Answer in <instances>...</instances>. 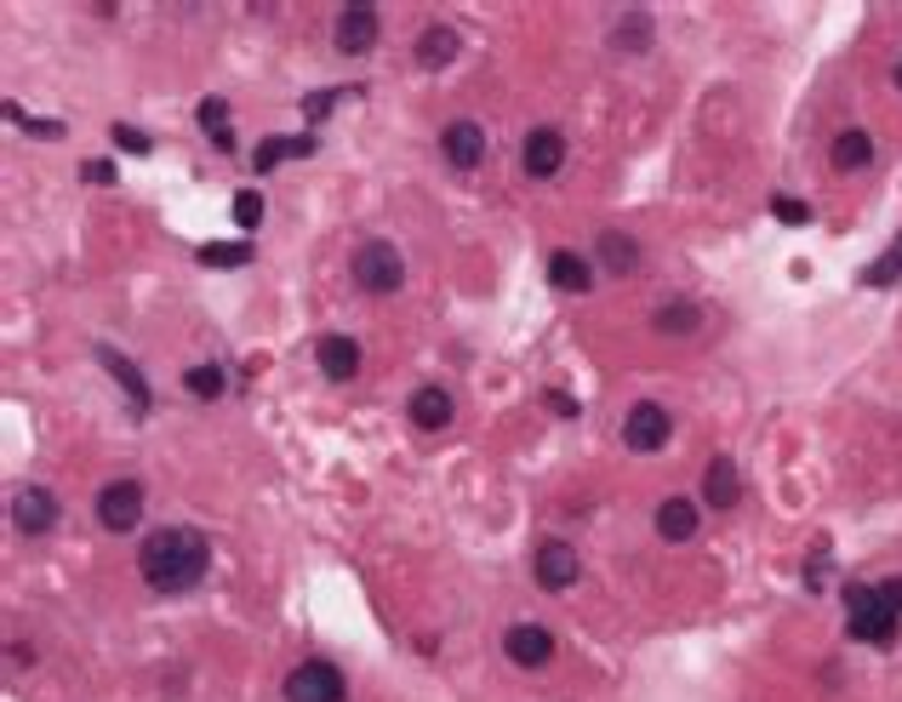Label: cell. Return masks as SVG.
<instances>
[{
  "label": "cell",
  "instance_id": "obj_2",
  "mask_svg": "<svg viewBox=\"0 0 902 702\" xmlns=\"http://www.w3.org/2000/svg\"><path fill=\"white\" fill-rule=\"evenodd\" d=\"M896 622H902V577H885V582H874V589L851 582V594H845V629L862 645H885L896 634Z\"/></svg>",
  "mask_w": 902,
  "mask_h": 702
},
{
  "label": "cell",
  "instance_id": "obj_29",
  "mask_svg": "<svg viewBox=\"0 0 902 702\" xmlns=\"http://www.w3.org/2000/svg\"><path fill=\"white\" fill-rule=\"evenodd\" d=\"M7 114H12V121H18L23 132H34V138H63L58 121H34V114H23V109H7Z\"/></svg>",
  "mask_w": 902,
  "mask_h": 702
},
{
  "label": "cell",
  "instance_id": "obj_32",
  "mask_svg": "<svg viewBox=\"0 0 902 702\" xmlns=\"http://www.w3.org/2000/svg\"><path fill=\"white\" fill-rule=\"evenodd\" d=\"M771 212H777L782 223H811V206H800V201H777Z\"/></svg>",
  "mask_w": 902,
  "mask_h": 702
},
{
  "label": "cell",
  "instance_id": "obj_33",
  "mask_svg": "<svg viewBox=\"0 0 902 702\" xmlns=\"http://www.w3.org/2000/svg\"><path fill=\"white\" fill-rule=\"evenodd\" d=\"M337 98H355V92H315V98H308V114L321 121V114H332V103H337Z\"/></svg>",
  "mask_w": 902,
  "mask_h": 702
},
{
  "label": "cell",
  "instance_id": "obj_21",
  "mask_svg": "<svg viewBox=\"0 0 902 702\" xmlns=\"http://www.w3.org/2000/svg\"><path fill=\"white\" fill-rule=\"evenodd\" d=\"M600 263L611 268V275H635V268H640V246L629 241V234H600Z\"/></svg>",
  "mask_w": 902,
  "mask_h": 702
},
{
  "label": "cell",
  "instance_id": "obj_37",
  "mask_svg": "<svg viewBox=\"0 0 902 702\" xmlns=\"http://www.w3.org/2000/svg\"><path fill=\"white\" fill-rule=\"evenodd\" d=\"M896 87H902V58H896Z\"/></svg>",
  "mask_w": 902,
  "mask_h": 702
},
{
  "label": "cell",
  "instance_id": "obj_18",
  "mask_svg": "<svg viewBox=\"0 0 902 702\" xmlns=\"http://www.w3.org/2000/svg\"><path fill=\"white\" fill-rule=\"evenodd\" d=\"M98 360H103V366L114 372V383H121V388H126V400H132V411H138V417H149V383L138 377V366H132V360H121V355H114V348H98Z\"/></svg>",
  "mask_w": 902,
  "mask_h": 702
},
{
  "label": "cell",
  "instance_id": "obj_12",
  "mask_svg": "<svg viewBox=\"0 0 902 702\" xmlns=\"http://www.w3.org/2000/svg\"><path fill=\"white\" fill-rule=\"evenodd\" d=\"M537 582L543 589H571L577 582V549L571 542H543L537 549Z\"/></svg>",
  "mask_w": 902,
  "mask_h": 702
},
{
  "label": "cell",
  "instance_id": "obj_26",
  "mask_svg": "<svg viewBox=\"0 0 902 702\" xmlns=\"http://www.w3.org/2000/svg\"><path fill=\"white\" fill-rule=\"evenodd\" d=\"M183 388H189L194 400H217L223 388H229V377H223V366H189L183 372Z\"/></svg>",
  "mask_w": 902,
  "mask_h": 702
},
{
  "label": "cell",
  "instance_id": "obj_31",
  "mask_svg": "<svg viewBox=\"0 0 902 702\" xmlns=\"http://www.w3.org/2000/svg\"><path fill=\"white\" fill-rule=\"evenodd\" d=\"M109 138H114V143H121V149H126V154H149V138H143V132H138V126H114V132H109Z\"/></svg>",
  "mask_w": 902,
  "mask_h": 702
},
{
  "label": "cell",
  "instance_id": "obj_19",
  "mask_svg": "<svg viewBox=\"0 0 902 702\" xmlns=\"http://www.w3.org/2000/svg\"><path fill=\"white\" fill-rule=\"evenodd\" d=\"M548 281H555L560 292H588L595 286V268H588V257H577V252H555L548 257Z\"/></svg>",
  "mask_w": 902,
  "mask_h": 702
},
{
  "label": "cell",
  "instance_id": "obj_13",
  "mask_svg": "<svg viewBox=\"0 0 902 702\" xmlns=\"http://www.w3.org/2000/svg\"><path fill=\"white\" fill-rule=\"evenodd\" d=\"M737 497H742L737 462L731 457H714L709 468H702V502H709V509H737Z\"/></svg>",
  "mask_w": 902,
  "mask_h": 702
},
{
  "label": "cell",
  "instance_id": "obj_22",
  "mask_svg": "<svg viewBox=\"0 0 902 702\" xmlns=\"http://www.w3.org/2000/svg\"><path fill=\"white\" fill-rule=\"evenodd\" d=\"M869 161H874V138L869 132H840L834 138V166L840 172H862Z\"/></svg>",
  "mask_w": 902,
  "mask_h": 702
},
{
  "label": "cell",
  "instance_id": "obj_5",
  "mask_svg": "<svg viewBox=\"0 0 902 702\" xmlns=\"http://www.w3.org/2000/svg\"><path fill=\"white\" fill-rule=\"evenodd\" d=\"M98 520H103V531H132L143 520V486L138 480H109L98 491Z\"/></svg>",
  "mask_w": 902,
  "mask_h": 702
},
{
  "label": "cell",
  "instance_id": "obj_30",
  "mask_svg": "<svg viewBox=\"0 0 902 702\" xmlns=\"http://www.w3.org/2000/svg\"><path fill=\"white\" fill-rule=\"evenodd\" d=\"M201 126H206V132H223V126H229V103H223V98H206V103H201Z\"/></svg>",
  "mask_w": 902,
  "mask_h": 702
},
{
  "label": "cell",
  "instance_id": "obj_34",
  "mask_svg": "<svg viewBox=\"0 0 902 702\" xmlns=\"http://www.w3.org/2000/svg\"><path fill=\"white\" fill-rule=\"evenodd\" d=\"M548 406H555L560 417H577V400H571V395H560V388H548Z\"/></svg>",
  "mask_w": 902,
  "mask_h": 702
},
{
  "label": "cell",
  "instance_id": "obj_23",
  "mask_svg": "<svg viewBox=\"0 0 902 702\" xmlns=\"http://www.w3.org/2000/svg\"><path fill=\"white\" fill-rule=\"evenodd\" d=\"M697 321H702V308L686 303V297H675V303H662V308H657V332H669V337H691Z\"/></svg>",
  "mask_w": 902,
  "mask_h": 702
},
{
  "label": "cell",
  "instance_id": "obj_35",
  "mask_svg": "<svg viewBox=\"0 0 902 702\" xmlns=\"http://www.w3.org/2000/svg\"><path fill=\"white\" fill-rule=\"evenodd\" d=\"M81 172H87V183H109V177H114V166H109V161H87Z\"/></svg>",
  "mask_w": 902,
  "mask_h": 702
},
{
  "label": "cell",
  "instance_id": "obj_14",
  "mask_svg": "<svg viewBox=\"0 0 902 702\" xmlns=\"http://www.w3.org/2000/svg\"><path fill=\"white\" fill-rule=\"evenodd\" d=\"M406 417L417 423V428H446L452 423V395L440 383H423L417 395H412V406H406Z\"/></svg>",
  "mask_w": 902,
  "mask_h": 702
},
{
  "label": "cell",
  "instance_id": "obj_7",
  "mask_svg": "<svg viewBox=\"0 0 902 702\" xmlns=\"http://www.w3.org/2000/svg\"><path fill=\"white\" fill-rule=\"evenodd\" d=\"M12 520H18V531H29V537L52 531V526H58V497H52L47 486H23V491H12Z\"/></svg>",
  "mask_w": 902,
  "mask_h": 702
},
{
  "label": "cell",
  "instance_id": "obj_1",
  "mask_svg": "<svg viewBox=\"0 0 902 702\" xmlns=\"http://www.w3.org/2000/svg\"><path fill=\"white\" fill-rule=\"evenodd\" d=\"M206 566H212V549H206V537L189 531V526L149 531L143 549H138V571L154 594H189L194 582L206 577Z\"/></svg>",
  "mask_w": 902,
  "mask_h": 702
},
{
  "label": "cell",
  "instance_id": "obj_4",
  "mask_svg": "<svg viewBox=\"0 0 902 702\" xmlns=\"http://www.w3.org/2000/svg\"><path fill=\"white\" fill-rule=\"evenodd\" d=\"M343 696H348V685L337 674V662H326V657H308L286 674V702H343Z\"/></svg>",
  "mask_w": 902,
  "mask_h": 702
},
{
  "label": "cell",
  "instance_id": "obj_16",
  "mask_svg": "<svg viewBox=\"0 0 902 702\" xmlns=\"http://www.w3.org/2000/svg\"><path fill=\"white\" fill-rule=\"evenodd\" d=\"M308 154H315V138H263L257 143V154H252V166L257 172H274V166H281V161H308Z\"/></svg>",
  "mask_w": 902,
  "mask_h": 702
},
{
  "label": "cell",
  "instance_id": "obj_10",
  "mask_svg": "<svg viewBox=\"0 0 902 702\" xmlns=\"http://www.w3.org/2000/svg\"><path fill=\"white\" fill-rule=\"evenodd\" d=\"M503 645H508V657H515L520 669H543V662L555 657V634H548V629H537V622H515Z\"/></svg>",
  "mask_w": 902,
  "mask_h": 702
},
{
  "label": "cell",
  "instance_id": "obj_3",
  "mask_svg": "<svg viewBox=\"0 0 902 702\" xmlns=\"http://www.w3.org/2000/svg\"><path fill=\"white\" fill-rule=\"evenodd\" d=\"M348 275H355V286H361V292L383 297V292H401V281H406V263H401V252L388 246V241H366V246L355 252V263H348Z\"/></svg>",
  "mask_w": 902,
  "mask_h": 702
},
{
  "label": "cell",
  "instance_id": "obj_17",
  "mask_svg": "<svg viewBox=\"0 0 902 702\" xmlns=\"http://www.w3.org/2000/svg\"><path fill=\"white\" fill-rule=\"evenodd\" d=\"M657 537H669V542H691L697 537V502L691 497H669L657 509Z\"/></svg>",
  "mask_w": 902,
  "mask_h": 702
},
{
  "label": "cell",
  "instance_id": "obj_28",
  "mask_svg": "<svg viewBox=\"0 0 902 702\" xmlns=\"http://www.w3.org/2000/svg\"><path fill=\"white\" fill-rule=\"evenodd\" d=\"M234 223H241V228H257L263 223V194H234Z\"/></svg>",
  "mask_w": 902,
  "mask_h": 702
},
{
  "label": "cell",
  "instance_id": "obj_6",
  "mask_svg": "<svg viewBox=\"0 0 902 702\" xmlns=\"http://www.w3.org/2000/svg\"><path fill=\"white\" fill-rule=\"evenodd\" d=\"M669 428H675L669 411H662L657 400H640L629 417H622V446L629 451H657L662 440H669Z\"/></svg>",
  "mask_w": 902,
  "mask_h": 702
},
{
  "label": "cell",
  "instance_id": "obj_25",
  "mask_svg": "<svg viewBox=\"0 0 902 702\" xmlns=\"http://www.w3.org/2000/svg\"><path fill=\"white\" fill-rule=\"evenodd\" d=\"M206 268H246L252 263V241H217V246H201L194 252Z\"/></svg>",
  "mask_w": 902,
  "mask_h": 702
},
{
  "label": "cell",
  "instance_id": "obj_24",
  "mask_svg": "<svg viewBox=\"0 0 902 702\" xmlns=\"http://www.w3.org/2000/svg\"><path fill=\"white\" fill-rule=\"evenodd\" d=\"M611 47H617V52H635V58H640V52L651 47V18H646V12H629V18H622V23L611 29Z\"/></svg>",
  "mask_w": 902,
  "mask_h": 702
},
{
  "label": "cell",
  "instance_id": "obj_9",
  "mask_svg": "<svg viewBox=\"0 0 902 702\" xmlns=\"http://www.w3.org/2000/svg\"><path fill=\"white\" fill-rule=\"evenodd\" d=\"M440 154H446L457 172H475V166L486 161V132H480L475 121H452V126L440 132Z\"/></svg>",
  "mask_w": 902,
  "mask_h": 702
},
{
  "label": "cell",
  "instance_id": "obj_15",
  "mask_svg": "<svg viewBox=\"0 0 902 702\" xmlns=\"http://www.w3.org/2000/svg\"><path fill=\"white\" fill-rule=\"evenodd\" d=\"M315 355H321V372H326L332 383H348V377L361 372V348H355V337H321Z\"/></svg>",
  "mask_w": 902,
  "mask_h": 702
},
{
  "label": "cell",
  "instance_id": "obj_20",
  "mask_svg": "<svg viewBox=\"0 0 902 702\" xmlns=\"http://www.w3.org/2000/svg\"><path fill=\"white\" fill-rule=\"evenodd\" d=\"M457 58V29L435 23V29H423V41H417V63L423 69H446Z\"/></svg>",
  "mask_w": 902,
  "mask_h": 702
},
{
  "label": "cell",
  "instance_id": "obj_27",
  "mask_svg": "<svg viewBox=\"0 0 902 702\" xmlns=\"http://www.w3.org/2000/svg\"><path fill=\"white\" fill-rule=\"evenodd\" d=\"M896 275H902V241H896V246H891L880 263H869V268H862V281H869V286H891Z\"/></svg>",
  "mask_w": 902,
  "mask_h": 702
},
{
  "label": "cell",
  "instance_id": "obj_8",
  "mask_svg": "<svg viewBox=\"0 0 902 702\" xmlns=\"http://www.w3.org/2000/svg\"><path fill=\"white\" fill-rule=\"evenodd\" d=\"M377 47V7H366V0H355L343 18H337V52L348 58H366Z\"/></svg>",
  "mask_w": 902,
  "mask_h": 702
},
{
  "label": "cell",
  "instance_id": "obj_36",
  "mask_svg": "<svg viewBox=\"0 0 902 702\" xmlns=\"http://www.w3.org/2000/svg\"><path fill=\"white\" fill-rule=\"evenodd\" d=\"M212 143H217V154H234V132L223 126V132H212Z\"/></svg>",
  "mask_w": 902,
  "mask_h": 702
},
{
  "label": "cell",
  "instance_id": "obj_11",
  "mask_svg": "<svg viewBox=\"0 0 902 702\" xmlns=\"http://www.w3.org/2000/svg\"><path fill=\"white\" fill-rule=\"evenodd\" d=\"M520 161H526L531 177H555L560 161H566V138H560L555 126H537V132L526 138V154H520Z\"/></svg>",
  "mask_w": 902,
  "mask_h": 702
}]
</instances>
